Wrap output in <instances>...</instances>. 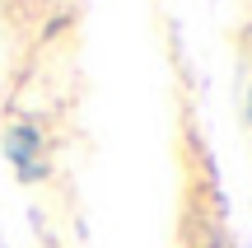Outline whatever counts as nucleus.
<instances>
[{"label":"nucleus","instance_id":"obj_1","mask_svg":"<svg viewBox=\"0 0 252 248\" xmlns=\"http://www.w3.org/2000/svg\"><path fill=\"white\" fill-rule=\"evenodd\" d=\"M5 150H9V159H14V169H19V178H42L47 174V159H42V136H37L33 127H14L5 136Z\"/></svg>","mask_w":252,"mask_h":248}]
</instances>
